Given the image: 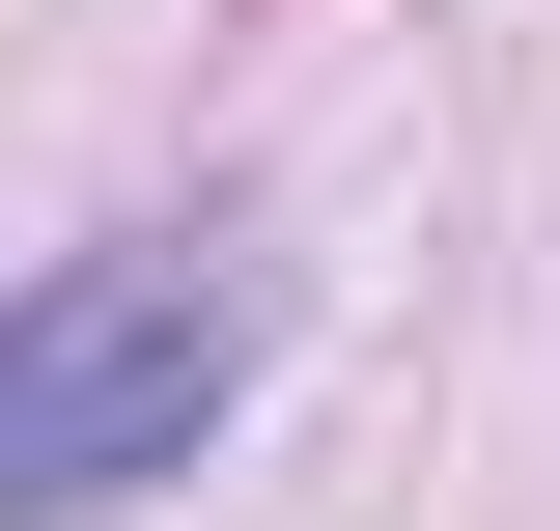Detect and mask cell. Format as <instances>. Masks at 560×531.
Returning a JSON list of instances; mask_svg holds the SVG:
<instances>
[{
    "mask_svg": "<svg viewBox=\"0 0 560 531\" xmlns=\"http://www.w3.org/2000/svg\"><path fill=\"white\" fill-rule=\"evenodd\" d=\"M224 392H253V280L197 224H113V252H28L0 280V531H84L140 475H197Z\"/></svg>",
    "mask_w": 560,
    "mask_h": 531,
    "instance_id": "6da1fadb",
    "label": "cell"
}]
</instances>
